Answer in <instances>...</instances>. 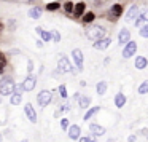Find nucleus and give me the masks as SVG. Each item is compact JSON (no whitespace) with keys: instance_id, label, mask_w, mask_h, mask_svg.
Here are the masks:
<instances>
[{"instance_id":"f257e3e1","label":"nucleus","mask_w":148,"mask_h":142,"mask_svg":"<svg viewBox=\"0 0 148 142\" xmlns=\"http://www.w3.org/2000/svg\"><path fill=\"white\" fill-rule=\"evenodd\" d=\"M14 81L11 77H3L0 80V94L2 96H11L14 93Z\"/></svg>"},{"instance_id":"f03ea898","label":"nucleus","mask_w":148,"mask_h":142,"mask_svg":"<svg viewBox=\"0 0 148 142\" xmlns=\"http://www.w3.org/2000/svg\"><path fill=\"white\" fill-rule=\"evenodd\" d=\"M105 32H107V29L103 26H100V24H94V26L86 32V37L97 42V40H100V39H105Z\"/></svg>"},{"instance_id":"7ed1b4c3","label":"nucleus","mask_w":148,"mask_h":142,"mask_svg":"<svg viewBox=\"0 0 148 142\" xmlns=\"http://www.w3.org/2000/svg\"><path fill=\"white\" fill-rule=\"evenodd\" d=\"M51 99H53L51 91H46V90L40 91L38 96H37V102H38V105H40V107H46L49 102H51Z\"/></svg>"},{"instance_id":"20e7f679","label":"nucleus","mask_w":148,"mask_h":142,"mask_svg":"<svg viewBox=\"0 0 148 142\" xmlns=\"http://www.w3.org/2000/svg\"><path fill=\"white\" fill-rule=\"evenodd\" d=\"M58 69H59V72H61V74H67V72H72V70H73V69H72V64L69 62V59L65 58V56L59 58Z\"/></svg>"},{"instance_id":"39448f33","label":"nucleus","mask_w":148,"mask_h":142,"mask_svg":"<svg viewBox=\"0 0 148 142\" xmlns=\"http://www.w3.org/2000/svg\"><path fill=\"white\" fill-rule=\"evenodd\" d=\"M135 51H137V43L131 40V42L124 46V50H123V58H126V59L131 58V56L135 54Z\"/></svg>"},{"instance_id":"423d86ee","label":"nucleus","mask_w":148,"mask_h":142,"mask_svg":"<svg viewBox=\"0 0 148 142\" xmlns=\"http://www.w3.org/2000/svg\"><path fill=\"white\" fill-rule=\"evenodd\" d=\"M89 131L92 132L94 137H100V136H103L107 132L105 128H103V126H100V125H97V123H91V125H89Z\"/></svg>"},{"instance_id":"0eeeda50","label":"nucleus","mask_w":148,"mask_h":142,"mask_svg":"<svg viewBox=\"0 0 148 142\" xmlns=\"http://www.w3.org/2000/svg\"><path fill=\"white\" fill-rule=\"evenodd\" d=\"M67 132H69V137H70L72 141H78V139L81 137V128L78 125H72Z\"/></svg>"},{"instance_id":"6e6552de","label":"nucleus","mask_w":148,"mask_h":142,"mask_svg":"<svg viewBox=\"0 0 148 142\" xmlns=\"http://www.w3.org/2000/svg\"><path fill=\"white\" fill-rule=\"evenodd\" d=\"M72 56H73V61H75V65H77V69H83V53H81V50H73L72 51Z\"/></svg>"},{"instance_id":"1a4fd4ad","label":"nucleus","mask_w":148,"mask_h":142,"mask_svg":"<svg viewBox=\"0 0 148 142\" xmlns=\"http://www.w3.org/2000/svg\"><path fill=\"white\" fill-rule=\"evenodd\" d=\"M138 16H140V14H138V7L137 5H132V7L129 8L127 14H126V21H127V23H131V21H137Z\"/></svg>"},{"instance_id":"9d476101","label":"nucleus","mask_w":148,"mask_h":142,"mask_svg":"<svg viewBox=\"0 0 148 142\" xmlns=\"http://www.w3.org/2000/svg\"><path fill=\"white\" fill-rule=\"evenodd\" d=\"M24 112H26V115H27V118H29L30 123H37V112H35V109H34L30 104H26Z\"/></svg>"},{"instance_id":"9b49d317","label":"nucleus","mask_w":148,"mask_h":142,"mask_svg":"<svg viewBox=\"0 0 148 142\" xmlns=\"http://www.w3.org/2000/svg\"><path fill=\"white\" fill-rule=\"evenodd\" d=\"M118 42L121 43V45H127V43L131 42V32H129L127 29H121L119 30V35H118Z\"/></svg>"},{"instance_id":"f8f14e48","label":"nucleus","mask_w":148,"mask_h":142,"mask_svg":"<svg viewBox=\"0 0 148 142\" xmlns=\"http://www.w3.org/2000/svg\"><path fill=\"white\" fill-rule=\"evenodd\" d=\"M35 85H37V80H35V77H34V75H29V77L23 81L24 91H32L34 88H35Z\"/></svg>"},{"instance_id":"ddd939ff","label":"nucleus","mask_w":148,"mask_h":142,"mask_svg":"<svg viewBox=\"0 0 148 142\" xmlns=\"http://www.w3.org/2000/svg\"><path fill=\"white\" fill-rule=\"evenodd\" d=\"M110 43H112V40H110L108 37H105V39H100V40H97V42H94L92 46L96 50H107L110 46Z\"/></svg>"},{"instance_id":"4468645a","label":"nucleus","mask_w":148,"mask_h":142,"mask_svg":"<svg viewBox=\"0 0 148 142\" xmlns=\"http://www.w3.org/2000/svg\"><path fill=\"white\" fill-rule=\"evenodd\" d=\"M35 32L38 34L40 37H42V40H43V42H49V40L53 39V34H51V32H46V30H43L42 27H37V29H35Z\"/></svg>"},{"instance_id":"2eb2a0df","label":"nucleus","mask_w":148,"mask_h":142,"mask_svg":"<svg viewBox=\"0 0 148 142\" xmlns=\"http://www.w3.org/2000/svg\"><path fill=\"white\" fill-rule=\"evenodd\" d=\"M147 64H148V61H147L145 56H137V58H135V69L142 70V69L147 67Z\"/></svg>"},{"instance_id":"dca6fc26","label":"nucleus","mask_w":148,"mask_h":142,"mask_svg":"<svg viewBox=\"0 0 148 142\" xmlns=\"http://www.w3.org/2000/svg\"><path fill=\"white\" fill-rule=\"evenodd\" d=\"M124 104H126V96L123 93H118L115 96V105L118 109H121V107H124Z\"/></svg>"},{"instance_id":"f3484780","label":"nucleus","mask_w":148,"mask_h":142,"mask_svg":"<svg viewBox=\"0 0 148 142\" xmlns=\"http://www.w3.org/2000/svg\"><path fill=\"white\" fill-rule=\"evenodd\" d=\"M99 110H100V107H92V109H89L86 113H84L83 120H84V121H88V120H91V118H92V116L96 115L97 112H99Z\"/></svg>"},{"instance_id":"a211bd4d","label":"nucleus","mask_w":148,"mask_h":142,"mask_svg":"<svg viewBox=\"0 0 148 142\" xmlns=\"http://www.w3.org/2000/svg\"><path fill=\"white\" fill-rule=\"evenodd\" d=\"M42 16V10H40L38 7H34L29 10V18H32V19H38V18Z\"/></svg>"},{"instance_id":"6ab92c4d","label":"nucleus","mask_w":148,"mask_h":142,"mask_svg":"<svg viewBox=\"0 0 148 142\" xmlns=\"http://www.w3.org/2000/svg\"><path fill=\"white\" fill-rule=\"evenodd\" d=\"M89 97H86V96H80L78 97V105H80V109H88L89 107Z\"/></svg>"},{"instance_id":"aec40b11","label":"nucleus","mask_w":148,"mask_h":142,"mask_svg":"<svg viewBox=\"0 0 148 142\" xmlns=\"http://www.w3.org/2000/svg\"><path fill=\"white\" fill-rule=\"evenodd\" d=\"M84 8H86V3H83V2H80V3H77V5H75V10H73V13L77 14V16H81V14L84 13Z\"/></svg>"},{"instance_id":"412c9836","label":"nucleus","mask_w":148,"mask_h":142,"mask_svg":"<svg viewBox=\"0 0 148 142\" xmlns=\"http://www.w3.org/2000/svg\"><path fill=\"white\" fill-rule=\"evenodd\" d=\"M21 101H23V94H11V97H10L11 105H19Z\"/></svg>"},{"instance_id":"4be33fe9","label":"nucleus","mask_w":148,"mask_h":142,"mask_svg":"<svg viewBox=\"0 0 148 142\" xmlns=\"http://www.w3.org/2000/svg\"><path fill=\"white\" fill-rule=\"evenodd\" d=\"M105 91H107V83L105 81H99V83H97V94H99V96H103Z\"/></svg>"},{"instance_id":"5701e85b","label":"nucleus","mask_w":148,"mask_h":142,"mask_svg":"<svg viewBox=\"0 0 148 142\" xmlns=\"http://www.w3.org/2000/svg\"><path fill=\"white\" fill-rule=\"evenodd\" d=\"M121 11H123L121 5L116 3V5H113V7H112V14H113V16H119V14H121Z\"/></svg>"},{"instance_id":"b1692460","label":"nucleus","mask_w":148,"mask_h":142,"mask_svg":"<svg viewBox=\"0 0 148 142\" xmlns=\"http://www.w3.org/2000/svg\"><path fill=\"white\" fill-rule=\"evenodd\" d=\"M147 93H148V81H143L138 86V94H147Z\"/></svg>"},{"instance_id":"393cba45","label":"nucleus","mask_w":148,"mask_h":142,"mask_svg":"<svg viewBox=\"0 0 148 142\" xmlns=\"http://www.w3.org/2000/svg\"><path fill=\"white\" fill-rule=\"evenodd\" d=\"M70 126H72V125L69 123L67 118H62V120H61V128L64 129V131H69V128H70Z\"/></svg>"},{"instance_id":"a878e982","label":"nucleus","mask_w":148,"mask_h":142,"mask_svg":"<svg viewBox=\"0 0 148 142\" xmlns=\"http://www.w3.org/2000/svg\"><path fill=\"white\" fill-rule=\"evenodd\" d=\"M94 18H96V14H94V13H86V14H84V18H83V21H84V23H92Z\"/></svg>"},{"instance_id":"bb28decb","label":"nucleus","mask_w":148,"mask_h":142,"mask_svg":"<svg viewBox=\"0 0 148 142\" xmlns=\"http://www.w3.org/2000/svg\"><path fill=\"white\" fill-rule=\"evenodd\" d=\"M140 37H143V39H148V24L143 27H140Z\"/></svg>"},{"instance_id":"cd10ccee","label":"nucleus","mask_w":148,"mask_h":142,"mask_svg":"<svg viewBox=\"0 0 148 142\" xmlns=\"http://www.w3.org/2000/svg\"><path fill=\"white\" fill-rule=\"evenodd\" d=\"M64 10L67 11V13H72V11L75 10V7H73V3H72V2H67V3L64 5Z\"/></svg>"},{"instance_id":"c85d7f7f","label":"nucleus","mask_w":148,"mask_h":142,"mask_svg":"<svg viewBox=\"0 0 148 142\" xmlns=\"http://www.w3.org/2000/svg\"><path fill=\"white\" fill-rule=\"evenodd\" d=\"M59 93H61V97H67V88H65V85H61L59 86Z\"/></svg>"},{"instance_id":"c756f323","label":"nucleus","mask_w":148,"mask_h":142,"mask_svg":"<svg viewBox=\"0 0 148 142\" xmlns=\"http://www.w3.org/2000/svg\"><path fill=\"white\" fill-rule=\"evenodd\" d=\"M59 7H61V5H59V3H58V2H53V3H49V5H48V7H46V8H48V10H49V11H53V10H58V8H59Z\"/></svg>"},{"instance_id":"7c9ffc66","label":"nucleus","mask_w":148,"mask_h":142,"mask_svg":"<svg viewBox=\"0 0 148 142\" xmlns=\"http://www.w3.org/2000/svg\"><path fill=\"white\" fill-rule=\"evenodd\" d=\"M23 91H24L23 83H21V85H16V86H14V93H13V94H21Z\"/></svg>"},{"instance_id":"2f4dec72","label":"nucleus","mask_w":148,"mask_h":142,"mask_svg":"<svg viewBox=\"0 0 148 142\" xmlns=\"http://www.w3.org/2000/svg\"><path fill=\"white\" fill-rule=\"evenodd\" d=\"M53 40H54V42H59V40H61V35H59L58 30H54V32H53Z\"/></svg>"},{"instance_id":"473e14b6","label":"nucleus","mask_w":148,"mask_h":142,"mask_svg":"<svg viewBox=\"0 0 148 142\" xmlns=\"http://www.w3.org/2000/svg\"><path fill=\"white\" fill-rule=\"evenodd\" d=\"M78 142H92V141H91V137H86V136H81V137L78 139Z\"/></svg>"},{"instance_id":"72a5a7b5","label":"nucleus","mask_w":148,"mask_h":142,"mask_svg":"<svg viewBox=\"0 0 148 142\" xmlns=\"http://www.w3.org/2000/svg\"><path fill=\"white\" fill-rule=\"evenodd\" d=\"M27 70H29V72H32V70H34V62H32V61L27 62Z\"/></svg>"},{"instance_id":"f704fd0d","label":"nucleus","mask_w":148,"mask_h":142,"mask_svg":"<svg viewBox=\"0 0 148 142\" xmlns=\"http://www.w3.org/2000/svg\"><path fill=\"white\" fill-rule=\"evenodd\" d=\"M142 19H148V10H143V13L140 14Z\"/></svg>"},{"instance_id":"c9c22d12","label":"nucleus","mask_w":148,"mask_h":142,"mask_svg":"<svg viewBox=\"0 0 148 142\" xmlns=\"http://www.w3.org/2000/svg\"><path fill=\"white\" fill-rule=\"evenodd\" d=\"M135 141H137V137H135L134 134H132V136H129V137H127V142H135Z\"/></svg>"},{"instance_id":"e433bc0d","label":"nucleus","mask_w":148,"mask_h":142,"mask_svg":"<svg viewBox=\"0 0 148 142\" xmlns=\"http://www.w3.org/2000/svg\"><path fill=\"white\" fill-rule=\"evenodd\" d=\"M0 65H5V58H3L2 53H0Z\"/></svg>"},{"instance_id":"4c0bfd02","label":"nucleus","mask_w":148,"mask_h":142,"mask_svg":"<svg viewBox=\"0 0 148 142\" xmlns=\"http://www.w3.org/2000/svg\"><path fill=\"white\" fill-rule=\"evenodd\" d=\"M140 134H142V136H148V129H147V128H143V129L140 131Z\"/></svg>"},{"instance_id":"58836bf2","label":"nucleus","mask_w":148,"mask_h":142,"mask_svg":"<svg viewBox=\"0 0 148 142\" xmlns=\"http://www.w3.org/2000/svg\"><path fill=\"white\" fill-rule=\"evenodd\" d=\"M37 46H38V48H42V46H43V42H42V40H38V42H37Z\"/></svg>"},{"instance_id":"ea45409f","label":"nucleus","mask_w":148,"mask_h":142,"mask_svg":"<svg viewBox=\"0 0 148 142\" xmlns=\"http://www.w3.org/2000/svg\"><path fill=\"white\" fill-rule=\"evenodd\" d=\"M3 67L5 65H0V74H3Z\"/></svg>"},{"instance_id":"a19ab883","label":"nucleus","mask_w":148,"mask_h":142,"mask_svg":"<svg viewBox=\"0 0 148 142\" xmlns=\"http://www.w3.org/2000/svg\"><path fill=\"white\" fill-rule=\"evenodd\" d=\"M2 139H3V136H2V132H0V142H2Z\"/></svg>"},{"instance_id":"79ce46f5","label":"nucleus","mask_w":148,"mask_h":142,"mask_svg":"<svg viewBox=\"0 0 148 142\" xmlns=\"http://www.w3.org/2000/svg\"><path fill=\"white\" fill-rule=\"evenodd\" d=\"M0 30H2V24H0Z\"/></svg>"},{"instance_id":"37998d69","label":"nucleus","mask_w":148,"mask_h":142,"mask_svg":"<svg viewBox=\"0 0 148 142\" xmlns=\"http://www.w3.org/2000/svg\"><path fill=\"white\" fill-rule=\"evenodd\" d=\"M92 142H96V139H92Z\"/></svg>"},{"instance_id":"c03bdc74","label":"nucleus","mask_w":148,"mask_h":142,"mask_svg":"<svg viewBox=\"0 0 148 142\" xmlns=\"http://www.w3.org/2000/svg\"><path fill=\"white\" fill-rule=\"evenodd\" d=\"M0 102H2V97H0Z\"/></svg>"}]
</instances>
